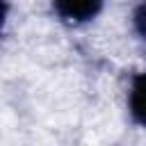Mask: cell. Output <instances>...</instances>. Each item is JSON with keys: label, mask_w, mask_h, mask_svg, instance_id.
<instances>
[{"label": "cell", "mask_w": 146, "mask_h": 146, "mask_svg": "<svg viewBox=\"0 0 146 146\" xmlns=\"http://www.w3.org/2000/svg\"><path fill=\"white\" fill-rule=\"evenodd\" d=\"M105 0H55V11L73 23H82L94 18Z\"/></svg>", "instance_id": "1"}, {"label": "cell", "mask_w": 146, "mask_h": 146, "mask_svg": "<svg viewBox=\"0 0 146 146\" xmlns=\"http://www.w3.org/2000/svg\"><path fill=\"white\" fill-rule=\"evenodd\" d=\"M130 114L139 125H146V73H139L130 87Z\"/></svg>", "instance_id": "2"}, {"label": "cell", "mask_w": 146, "mask_h": 146, "mask_svg": "<svg viewBox=\"0 0 146 146\" xmlns=\"http://www.w3.org/2000/svg\"><path fill=\"white\" fill-rule=\"evenodd\" d=\"M132 21H135V27H137V32H139L141 36H146V2H141V5L135 9V16H132Z\"/></svg>", "instance_id": "3"}]
</instances>
